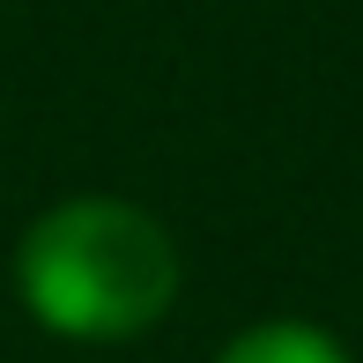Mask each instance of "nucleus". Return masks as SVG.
<instances>
[{
    "label": "nucleus",
    "instance_id": "1",
    "mask_svg": "<svg viewBox=\"0 0 363 363\" xmlns=\"http://www.w3.org/2000/svg\"><path fill=\"white\" fill-rule=\"evenodd\" d=\"M178 245L148 208L74 193L15 245V296L60 341H134L178 304Z\"/></svg>",
    "mask_w": 363,
    "mask_h": 363
},
{
    "label": "nucleus",
    "instance_id": "2",
    "mask_svg": "<svg viewBox=\"0 0 363 363\" xmlns=\"http://www.w3.org/2000/svg\"><path fill=\"white\" fill-rule=\"evenodd\" d=\"M216 363H349V349L304 319H267V326H245Z\"/></svg>",
    "mask_w": 363,
    "mask_h": 363
}]
</instances>
